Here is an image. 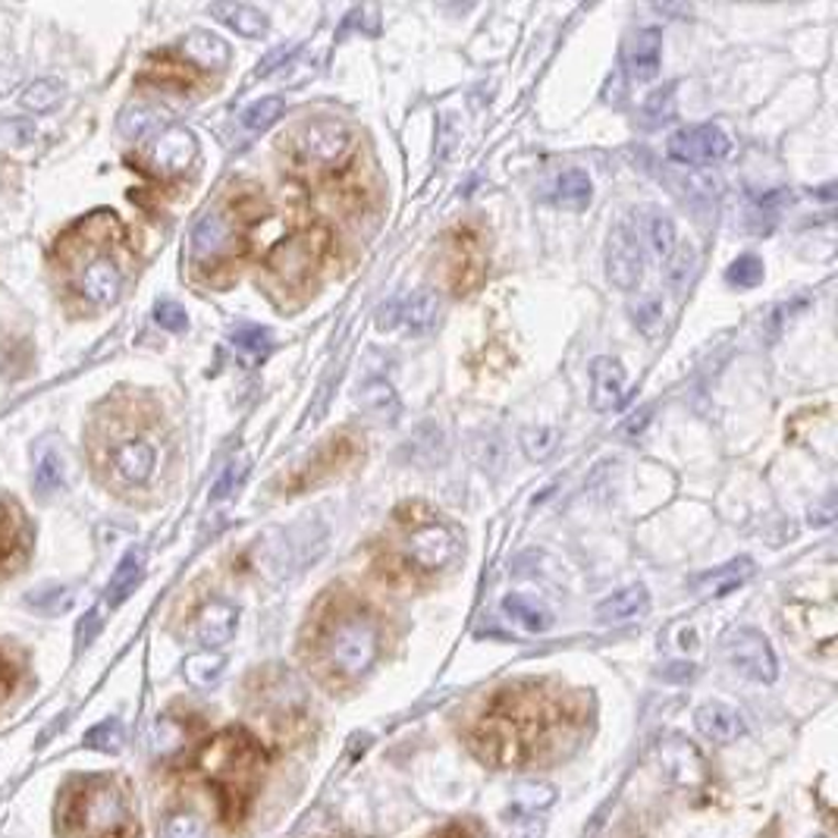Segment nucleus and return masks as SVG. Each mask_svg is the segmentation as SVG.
Segmentation results:
<instances>
[{
  "label": "nucleus",
  "mask_w": 838,
  "mask_h": 838,
  "mask_svg": "<svg viewBox=\"0 0 838 838\" xmlns=\"http://www.w3.org/2000/svg\"><path fill=\"white\" fill-rule=\"evenodd\" d=\"M126 230L111 211H94L69 226L51 248V270L60 299L76 314L111 309L126 283Z\"/></svg>",
  "instance_id": "nucleus-1"
},
{
  "label": "nucleus",
  "mask_w": 838,
  "mask_h": 838,
  "mask_svg": "<svg viewBox=\"0 0 838 838\" xmlns=\"http://www.w3.org/2000/svg\"><path fill=\"white\" fill-rule=\"evenodd\" d=\"M566 735H574L569 706L537 684H522L503 691L490 704L471 735V748L493 767H525L540 760L547 763L556 750H566Z\"/></svg>",
  "instance_id": "nucleus-2"
},
{
  "label": "nucleus",
  "mask_w": 838,
  "mask_h": 838,
  "mask_svg": "<svg viewBox=\"0 0 838 838\" xmlns=\"http://www.w3.org/2000/svg\"><path fill=\"white\" fill-rule=\"evenodd\" d=\"M157 443L148 434V421L138 418L135 405L126 412L113 402L91 427V462L113 490H138L155 478Z\"/></svg>",
  "instance_id": "nucleus-3"
},
{
  "label": "nucleus",
  "mask_w": 838,
  "mask_h": 838,
  "mask_svg": "<svg viewBox=\"0 0 838 838\" xmlns=\"http://www.w3.org/2000/svg\"><path fill=\"white\" fill-rule=\"evenodd\" d=\"M57 829L64 838H138L126 785L113 775L69 779L57 811Z\"/></svg>",
  "instance_id": "nucleus-4"
},
{
  "label": "nucleus",
  "mask_w": 838,
  "mask_h": 838,
  "mask_svg": "<svg viewBox=\"0 0 838 838\" xmlns=\"http://www.w3.org/2000/svg\"><path fill=\"white\" fill-rule=\"evenodd\" d=\"M314 647L331 679L355 682L377 662L380 625L358 600H336L317 622Z\"/></svg>",
  "instance_id": "nucleus-5"
},
{
  "label": "nucleus",
  "mask_w": 838,
  "mask_h": 838,
  "mask_svg": "<svg viewBox=\"0 0 838 838\" xmlns=\"http://www.w3.org/2000/svg\"><path fill=\"white\" fill-rule=\"evenodd\" d=\"M195 767L217 792L223 816L239 819L258 789V779L265 770V750L245 728H226L201 745Z\"/></svg>",
  "instance_id": "nucleus-6"
},
{
  "label": "nucleus",
  "mask_w": 838,
  "mask_h": 838,
  "mask_svg": "<svg viewBox=\"0 0 838 838\" xmlns=\"http://www.w3.org/2000/svg\"><path fill=\"white\" fill-rule=\"evenodd\" d=\"M353 130L333 116L305 120L295 130H289V135L283 138L289 164L305 174H327V170L343 167L353 157Z\"/></svg>",
  "instance_id": "nucleus-7"
},
{
  "label": "nucleus",
  "mask_w": 838,
  "mask_h": 838,
  "mask_svg": "<svg viewBox=\"0 0 838 838\" xmlns=\"http://www.w3.org/2000/svg\"><path fill=\"white\" fill-rule=\"evenodd\" d=\"M402 515H409V522L399 518L402 522V550L399 552L405 556V562L415 572H443L459 556V534L452 530V525H446L421 506L402 509Z\"/></svg>",
  "instance_id": "nucleus-8"
},
{
  "label": "nucleus",
  "mask_w": 838,
  "mask_h": 838,
  "mask_svg": "<svg viewBox=\"0 0 838 838\" xmlns=\"http://www.w3.org/2000/svg\"><path fill=\"white\" fill-rule=\"evenodd\" d=\"M327 252H331V233L324 226H309L277 245L267 258V267L277 280L299 287L321 270Z\"/></svg>",
  "instance_id": "nucleus-9"
},
{
  "label": "nucleus",
  "mask_w": 838,
  "mask_h": 838,
  "mask_svg": "<svg viewBox=\"0 0 838 838\" xmlns=\"http://www.w3.org/2000/svg\"><path fill=\"white\" fill-rule=\"evenodd\" d=\"M723 657L735 666L750 682L772 684L779 675V662L772 653V644L757 628H731L723 638Z\"/></svg>",
  "instance_id": "nucleus-10"
},
{
  "label": "nucleus",
  "mask_w": 838,
  "mask_h": 838,
  "mask_svg": "<svg viewBox=\"0 0 838 838\" xmlns=\"http://www.w3.org/2000/svg\"><path fill=\"white\" fill-rule=\"evenodd\" d=\"M669 157L679 164H691V167H706V164H719L726 160L731 152V138H728L719 126L713 123H701V126H688L679 130L669 138Z\"/></svg>",
  "instance_id": "nucleus-11"
},
{
  "label": "nucleus",
  "mask_w": 838,
  "mask_h": 838,
  "mask_svg": "<svg viewBox=\"0 0 838 838\" xmlns=\"http://www.w3.org/2000/svg\"><path fill=\"white\" fill-rule=\"evenodd\" d=\"M644 273V248L628 221H618L606 243V277L616 289H635Z\"/></svg>",
  "instance_id": "nucleus-12"
},
{
  "label": "nucleus",
  "mask_w": 838,
  "mask_h": 838,
  "mask_svg": "<svg viewBox=\"0 0 838 838\" xmlns=\"http://www.w3.org/2000/svg\"><path fill=\"white\" fill-rule=\"evenodd\" d=\"M657 763H660L662 775L679 789H704L706 779H709L704 753L682 735L662 738L660 748H657Z\"/></svg>",
  "instance_id": "nucleus-13"
},
{
  "label": "nucleus",
  "mask_w": 838,
  "mask_h": 838,
  "mask_svg": "<svg viewBox=\"0 0 838 838\" xmlns=\"http://www.w3.org/2000/svg\"><path fill=\"white\" fill-rule=\"evenodd\" d=\"M195 157H199V142H195V135L189 133V130H182V126H170V130H164V133L157 135L155 142L148 145L145 164H148V170L157 174V177L174 179L182 177V174L195 164Z\"/></svg>",
  "instance_id": "nucleus-14"
},
{
  "label": "nucleus",
  "mask_w": 838,
  "mask_h": 838,
  "mask_svg": "<svg viewBox=\"0 0 838 838\" xmlns=\"http://www.w3.org/2000/svg\"><path fill=\"white\" fill-rule=\"evenodd\" d=\"M437 317H440V299L437 292L431 289H418L412 292L409 299H396L390 302L387 309H380L377 314V327L380 331H396V327H405L409 333H431L437 327Z\"/></svg>",
  "instance_id": "nucleus-15"
},
{
  "label": "nucleus",
  "mask_w": 838,
  "mask_h": 838,
  "mask_svg": "<svg viewBox=\"0 0 838 838\" xmlns=\"http://www.w3.org/2000/svg\"><path fill=\"white\" fill-rule=\"evenodd\" d=\"M236 252V217L223 208H214L192 226V258L199 265L221 261Z\"/></svg>",
  "instance_id": "nucleus-16"
},
{
  "label": "nucleus",
  "mask_w": 838,
  "mask_h": 838,
  "mask_svg": "<svg viewBox=\"0 0 838 838\" xmlns=\"http://www.w3.org/2000/svg\"><path fill=\"white\" fill-rule=\"evenodd\" d=\"M32 530L25 512L13 500H0V578L20 572L29 559Z\"/></svg>",
  "instance_id": "nucleus-17"
},
{
  "label": "nucleus",
  "mask_w": 838,
  "mask_h": 838,
  "mask_svg": "<svg viewBox=\"0 0 838 838\" xmlns=\"http://www.w3.org/2000/svg\"><path fill=\"white\" fill-rule=\"evenodd\" d=\"M662 32L657 25H640L625 42V67L635 82H650L660 76Z\"/></svg>",
  "instance_id": "nucleus-18"
},
{
  "label": "nucleus",
  "mask_w": 838,
  "mask_h": 838,
  "mask_svg": "<svg viewBox=\"0 0 838 838\" xmlns=\"http://www.w3.org/2000/svg\"><path fill=\"white\" fill-rule=\"evenodd\" d=\"M694 726L713 745H731L745 735V716L723 701H706L694 713Z\"/></svg>",
  "instance_id": "nucleus-19"
},
{
  "label": "nucleus",
  "mask_w": 838,
  "mask_h": 838,
  "mask_svg": "<svg viewBox=\"0 0 838 838\" xmlns=\"http://www.w3.org/2000/svg\"><path fill=\"white\" fill-rule=\"evenodd\" d=\"M236 625H239V606L226 600H211L195 616V638L204 650H217L236 635Z\"/></svg>",
  "instance_id": "nucleus-20"
},
{
  "label": "nucleus",
  "mask_w": 838,
  "mask_h": 838,
  "mask_svg": "<svg viewBox=\"0 0 838 838\" xmlns=\"http://www.w3.org/2000/svg\"><path fill=\"white\" fill-rule=\"evenodd\" d=\"M449 252H452V270H449V273H452V289H456V292H468V289L478 287V280H481V273H484V252H481L478 233L459 230V233L452 236Z\"/></svg>",
  "instance_id": "nucleus-21"
},
{
  "label": "nucleus",
  "mask_w": 838,
  "mask_h": 838,
  "mask_svg": "<svg viewBox=\"0 0 838 838\" xmlns=\"http://www.w3.org/2000/svg\"><path fill=\"white\" fill-rule=\"evenodd\" d=\"M625 368L618 358H610V355H600L591 365V402H594L596 412H613L622 405L625 399Z\"/></svg>",
  "instance_id": "nucleus-22"
},
{
  "label": "nucleus",
  "mask_w": 838,
  "mask_h": 838,
  "mask_svg": "<svg viewBox=\"0 0 838 838\" xmlns=\"http://www.w3.org/2000/svg\"><path fill=\"white\" fill-rule=\"evenodd\" d=\"M179 60L192 64V69H204V72H221L230 64V45L223 42L221 35L214 32H189L182 42H179Z\"/></svg>",
  "instance_id": "nucleus-23"
},
{
  "label": "nucleus",
  "mask_w": 838,
  "mask_h": 838,
  "mask_svg": "<svg viewBox=\"0 0 838 838\" xmlns=\"http://www.w3.org/2000/svg\"><path fill=\"white\" fill-rule=\"evenodd\" d=\"M32 487L42 500H51L67 487V456L60 449V440H42L35 446V478Z\"/></svg>",
  "instance_id": "nucleus-24"
},
{
  "label": "nucleus",
  "mask_w": 838,
  "mask_h": 838,
  "mask_svg": "<svg viewBox=\"0 0 838 838\" xmlns=\"http://www.w3.org/2000/svg\"><path fill=\"white\" fill-rule=\"evenodd\" d=\"M650 613V594L644 584H632L618 594L606 596L600 606H596V618L603 625H628V622H638Z\"/></svg>",
  "instance_id": "nucleus-25"
},
{
  "label": "nucleus",
  "mask_w": 838,
  "mask_h": 838,
  "mask_svg": "<svg viewBox=\"0 0 838 838\" xmlns=\"http://www.w3.org/2000/svg\"><path fill=\"white\" fill-rule=\"evenodd\" d=\"M550 199L552 204H559V208H569V211H584L591 199H594V182L591 177L584 174V170H562V174H556L552 179V189H550Z\"/></svg>",
  "instance_id": "nucleus-26"
},
{
  "label": "nucleus",
  "mask_w": 838,
  "mask_h": 838,
  "mask_svg": "<svg viewBox=\"0 0 838 838\" xmlns=\"http://www.w3.org/2000/svg\"><path fill=\"white\" fill-rule=\"evenodd\" d=\"M211 16L221 20L223 25H230L233 32L245 35V38H261L267 32V16L252 3H214Z\"/></svg>",
  "instance_id": "nucleus-27"
},
{
  "label": "nucleus",
  "mask_w": 838,
  "mask_h": 838,
  "mask_svg": "<svg viewBox=\"0 0 838 838\" xmlns=\"http://www.w3.org/2000/svg\"><path fill=\"white\" fill-rule=\"evenodd\" d=\"M556 801V789L544 785V782H518L512 789V804H509L506 819H528L537 816L540 811H547Z\"/></svg>",
  "instance_id": "nucleus-28"
},
{
  "label": "nucleus",
  "mask_w": 838,
  "mask_h": 838,
  "mask_svg": "<svg viewBox=\"0 0 838 838\" xmlns=\"http://www.w3.org/2000/svg\"><path fill=\"white\" fill-rule=\"evenodd\" d=\"M142 572H145V552L142 550H130L123 556V562L116 566V572H113L111 584H108V594H104V606H120L126 596L133 594L135 588H138V581H142Z\"/></svg>",
  "instance_id": "nucleus-29"
},
{
  "label": "nucleus",
  "mask_w": 838,
  "mask_h": 838,
  "mask_svg": "<svg viewBox=\"0 0 838 838\" xmlns=\"http://www.w3.org/2000/svg\"><path fill=\"white\" fill-rule=\"evenodd\" d=\"M358 405L377 421H390V424H393V421L399 418L396 393H393V387H390L387 380H380V377L368 380V383L358 390Z\"/></svg>",
  "instance_id": "nucleus-30"
},
{
  "label": "nucleus",
  "mask_w": 838,
  "mask_h": 838,
  "mask_svg": "<svg viewBox=\"0 0 838 838\" xmlns=\"http://www.w3.org/2000/svg\"><path fill=\"white\" fill-rule=\"evenodd\" d=\"M503 613H506L518 628H525V632H534V635H540V632H547L552 625V616L547 606H540L537 600H528V596L522 594H509L503 600Z\"/></svg>",
  "instance_id": "nucleus-31"
},
{
  "label": "nucleus",
  "mask_w": 838,
  "mask_h": 838,
  "mask_svg": "<svg viewBox=\"0 0 838 838\" xmlns=\"http://www.w3.org/2000/svg\"><path fill=\"white\" fill-rule=\"evenodd\" d=\"M750 572H753V562H750V559H735V562H728L726 569L704 574V578L697 581V591H704V594L709 596H723L728 594V591H735V588H741L750 578Z\"/></svg>",
  "instance_id": "nucleus-32"
},
{
  "label": "nucleus",
  "mask_w": 838,
  "mask_h": 838,
  "mask_svg": "<svg viewBox=\"0 0 838 838\" xmlns=\"http://www.w3.org/2000/svg\"><path fill=\"white\" fill-rule=\"evenodd\" d=\"M230 343L236 346V353L248 358V361H258L270 353L273 339H270V331L267 327H258V324H243L236 331L230 333Z\"/></svg>",
  "instance_id": "nucleus-33"
},
{
  "label": "nucleus",
  "mask_w": 838,
  "mask_h": 838,
  "mask_svg": "<svg viewBox=\"0 0 838 838\" xmlns=\"http://www.w3.org/2000/svg\"><path fill=\"white\" fill-rule=\"evenodd\" d=\"M697 273V252L691 245H682V248H672V255L666 258V277H669V287L675 292H684L691 287Z\"/></svg>",
  "instance_id": "nucleus-34"
},
{
  "label": "nucleus",
  "mask_w": 838,
  "mask_h": 838,
  "mask_svg": "<svg viewBox=\"0 0 838 838\" xmlns=\"http://www.w3.org/2000/svg\"><path fill=\"white\" fill-rule=\"evenodd\" d=\"M522 449H525V456H528L530 462H547L552 452L559 449V431L550 427V424L525 427L522 431Z\"/></svg>",
  "instance_id": "nucleus-35"
},
{
  "label": "nucleus",
  "mask_w": 838,
  "mask_h": 838,
  "mask_svg": "<svg viewBox=\"0 0 838 838\" xmlns=\"http://www.w3.org/2000/svg\"><path fill=\"white\" fill-rule=\"evenodd\" d=\"M283 98L280 94H267L261 101H255L248 111L243 113V130L245 133H261L267 126H273L283 116Z\"/></svg>",
  "instance_id": "nucleus-36"
},
{
  "label": "nucleus",
  "mask_w": 838,
  "mask_h": 838,
  "mask_svg": "<svg viewBox=\"0 0 838 838\" xmlns=\"http://www.w3.org/2000/svg\"><path fill=\"white\" fill-rule=\"evenodd\" d=\"M644 233H647L650 248L666 261V258L672 255V248H675V223H672V217L650 211V214L644 217Z\"/></svg>",
  "instance_id": "nucleus-37"
},
{
  "label": "nucleus",
  "mask_w": 838,
  "mask_h": 838,
  "mask_svg": "<svg viewBox=\"0 0 838 838\" xmlns=\"http://www.w3.org/2000/svg\"><path fill=\"white\" fill-rule=\"evenodd\" d=\"M69 603H72V588H64V584H47L35 594H29V606L42 616H60L67 613Z\"/></svg>",
  "instance_id": "nucleus-38"
},
{
  "label": "nucleus",
  "mask_w": 838,
  "mask_h": 838,
  "mask_svg": "<svg viewBox=\"0 0 838 838\" xmlns=\"http://www.w3.org/2000/svg\"><path fill=\"white\" fill-rule=\"evenodd\" d=\"M182 672H186V679L195 684V688H211V684L221 679L223 657H217V653H195V657L186 660Z\"/></svg>",
  "instance_id": "nucleus-39"
},
{
  "label": "nucleus",
  "mask_w": 838,
  "mask_h": 838,
  "mask_svg": "<svg viewBox=\"0 0 838 838\" xmlns=\"http://www.w3.org/2000/svg\"><path fill=\"white\" fill-rule=\"evenodd\" d=\"M123 741H126V728L120 719H104L86 735V748L101 750V753H116L123 748Z\"/></svg>",
  "instance_id": "nucleus-40"
},
{
  "label": "nucleus",
  "mask_w": 838,
  "mask_h": 838,
  "mask_svg": "<svg viewBox=\"0 0 838 838\" xmlns=\"http://www.w3.org/2000/svg\"><path fill=\"white\" fill-rule=\"evenodd\" d=\"M726 280H728V287H738V289L760 287V283H763V261H760L757 255H741L738 261H731V265H728Z\"/></svg>",
  "instance_id": "nucleus-41"
},
{
  "label": "nucleus",
  "mask_w": 838,
  "mask_h": 838,
  "mask_svg": "<svg viewBox=\"0 0 838 838\" xmlns=\"http://www.w3.org/2000/svg\"><path fill=\"white\" fill-rule=\"evenodd\" d=\"M64 98V89H60V82H51V79H38V82H32L29 89L23 91V104L29 111H51L57 101Z\"/></svg>",
  "instance_id": "nucleus-42"
},
{
  "label": "nucleus",
  "mask_w": 838,
  "mask_h": 838,
  "mask_svg": "<svg viewBox=\"0 0 838 838\" xmlns=\"http://www.w3.org/2000/svg\"><path fill=\"white\" fill-rule=\"evenodd\" d=\"M164 838H208V829L195 814H174L164 826Z\"/></svg>",
  "instance_id": "nucleus-43"
},
{
  "label": "nucleus",
  "mask_w": 838,
  "mask_h": 838,
  "mask_svg": "<svg viewBox=\"0 0 838 838\" xmlns=\"http://www.w3.org/2000/svg\"><path fill=\"white\" fill-rule=\"evenodd\" d=\"M155 321L164 327V331H174V333H182L186 327H189V314H186V309H182L179 302H170V299L157 302Z\"/></svg>",
  "instance_id": "nucleus-44"
},
{
  "label": "nucleus",
  "mask_w": 838,
  "mask_h": 838,
  "mask_svg": "<svg viewBox=\"0 0 838 838\" xmlns=\"http://www.w3.org/2000/svg\"><path fill=\"white\" fill-rule=\"evenodd\" d=\"M20 675H23V669L16 666V662L10 660L7 653H0V706L10 701V694L16 691V684H20Z\"/></svg>",
  "instance_id": "nucleus-45"
},
{
  "label": "nucleus",
  "mask_w": 838,
  "mask_h": 838,
  "mask_svg": "<svg viewBox=\"0 0 838 838\" xmlns=\"http://www.w3.org/2000/svg\"><path fill=\"white\" fill-rule=\"evenodd\" d=\"M635 314V321H638V327L644 333H653L662 324V305L660 299H644L638 309L632 311Z\"/></svg>",
  "instance_id": "nucleus-46"
},
{
  "label": "nucleus",
  "mask_w": 838,
  "mask_h": 838,
  "mask_svg": "<svg viewBox=\"0 0 838 838\" xmlns=\"http://www.w3.org/2000/svg\"><path fill=\"white\" fill-rule=\"evenodd\" d=\"M179 741H182V728L179 726L167 728V719H164V723H157V731H155L157 753H170V750L177 748Z\"/></svg>",
  "instance_id": "nucleus-47"
},
{
  "label": "nucleus",
  "mask_w": 838,
  "mask_h": 838,
  "mask_svg": "<svg viewBox=\"0 0 838 838\" xmlns=\"http://www.w3.org/2000/svg\"><path fill=\"white\" fill-rule=\"evenodd\" d=\"M239 474H243V465H236V462L230 465V468H226V471L221 474V481H217V484H214V490H211V500H214V503H217V500H223V496H226L233 487L239 484Z\"/></svg>",
  "instance_id": "nucleus-48"
},
{
  "label": "nucleus",
  "mask_w": 838,
  "mask_h": 838,
  "mask_svg": "<svg viewBox=\"0 0 838 838\" xmlns=\"http://www.w3.org/2000/svg\"><path fill=\"white\" fill-rule=\"evenodd\" d=\"M101 628V606L98 610H91L89 616L82 618V625H79V640H76V650H86L89 647V640L94 638V632Z\"/></svg>",
  "instance_id": "nucleus-49"
},
{
  "label": "nucleus",
  "mask_w": 838,
  "mask_h": 838,
  "mask_svg": "<svg viewBox=\"0 0 838 838\" xmlns=\"http://www.w3.org/2000/svg\"><path fill=\"white\" fill-rule=\"evenodd\" d=\"M509 838H544V823L537 816H528V819H515V829Z\"/></svg>",
  "instance_id": "nucleus-50"
},
{
  "label": "nucleus",
  "mask_w": 838,
  "mask_h": 838,
  "mask_svg": "<svg viewBox=\"0 0 838 838\" xmlns=\"http://www.w3.org/2000/svg\"><path fill=\"white\" fill-rule=\"evenodd\" d=\"M691 672H694V669H691L688 662H682V666H669V669H666V679H669V682H684V679H691Z\"/></svg>",
  "instance_id": "nucleus-51"
}]
</instances>
